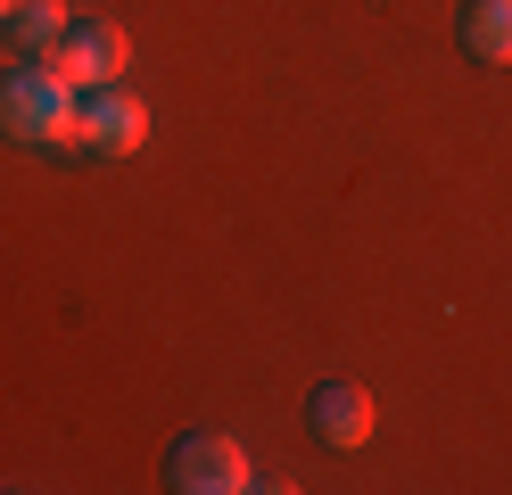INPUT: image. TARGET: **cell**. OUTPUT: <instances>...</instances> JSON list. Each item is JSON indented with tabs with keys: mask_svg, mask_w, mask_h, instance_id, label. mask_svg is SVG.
Segmentation results:
<instances>
[{
	"mask_svg": "<svg viewBox=\"0 0 512 495\" xmlns=\"http://www.w3.org/2000/svg\"><path fill=\"white\" fill-rule=\"evenodd\" d=\"M75 124H83V91L58 75L50 58H25L17 75H0V132L25 149H58V141H75Z\"/></svg>",
	"mask_w": 512,
	"mask_h": 495,
	"instance_id": "cell-1",
	"label": "cell"
},
{
	"mask_svg": "<svg viewBox=\"0 0 512 495\" xmlns=\"http://www.w3.org/2000/svg\"><path fill=\"white\" fill-rule=\"evenodd\" d=\"M166 487L174 495H240V487H256V471H248L240 438H223V429H190V438L166 446Z\"/></svg>",
	"mask_w": 512,
	"mask_h": 495,
	"instance_id": "cell-2",
	"label": "cell"
},
{
	"mask_svg": "<svg viewBox=\"0 0 512 495\" xmlns=\"http://www.w3.org/2000/svg\"><path fill=\"white\" fill-rule=\"evenodd\" d=\"M75 141L91 157H133L149 141V108L124 83H100V91H83V124H75Z\"/></svg>",
	"mask_w": 512,
	"mask_h": 495,
	"instance_id": "cell-3",
	"label": "cell"
},
{
	"mask_svg": "<svg viewBox=\"0 0 512 495\" xmlns=\"http://www.w3.org/2000/svg\"><path fill=\"white\" fill-rule=\"evenodd\" d=\"M124 58H133V42H124V25H100V17H83L67 25V42L50 50V66L67 75L75 91H100V83H124Z\"/></svg>",
	"mask_w": 512,
	"mask_h": 495,
	"instance_id": "cell-4",
	"label": "cell"
},
{
	"mask_svg": "<svg viewBox=\"0 0 512 495\" xmlns=\"http://www.w3.org/2000/svg\"><path fill=\"white\" fill-rule=\"evenodd\" d=\"M306 421H314V438H323V446H364L372 438V396L356 388V380H323V388H314L306 396Z\"/></svg>",
	"mask_w": 512,
	"mask_h": 495,
	"instance_id": "cell-5",
	"label": "cell"
},
{
	"mask_svg": "<svg viewBox=\"0 0 512 495\" xmlns=\"http://www.w3.org/2000/svg\"><path fill=\"white\" fill-rule=\"evenodd\" d=\"M67 0H17V17H9V42L25 50V58H50L58 42H67Z\"/></svg>",
	"mask_w": 512,
	"mask_h": 495,
	"instance_id": "cell-6",
	"label": "cell"
},
{
	"mask_svg": "<svg viewBox=\"0 0 512 495\" xmlns=\"http://www.w3.org/2000/svg\"><path fill=\"white\" fill-rule=\"evenodd\" d=\"M463 42H471V58L504 66L512 58V0H471L463 9Z\"/></svg>",
	"mask_w": 512,
	"mask_h": 495,
	"instance_id": "cell-7",
	"label": "cell"
},
{
	"mask_svg": "<svg viewBox=\"0 0 512 495\" xmlns=\"http://www.w3.org/2000/svg\"><path fill=\"white\" fill-rule=\"evenodd\" d=\"M9 17H17V0H0V33H9Z\"/></svg>",
	"mask_w": 512,
	"mask_h": 495,
	"instance_id": "cell-8",
	"label": "cell"
}]
</instances>
